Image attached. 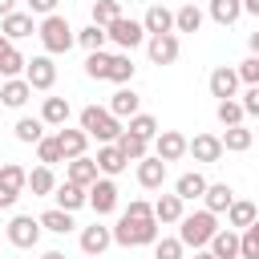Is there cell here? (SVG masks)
I'll list each match as a JSON object with an SVG mask.
<instances>
[{"label":"cell","mask_w":259,"mask_h":259,"mask_svg":"<svg viewBox=\"0 0 259 259\" xmlns=\"http://www.w3.org/2000/svg\"><path fill=\"white\" fill-rule=\"evenodd\" d=\"M125 130H134V134H142V138H150V142H154V138H158V134H162V130H158V121H154V117H150V113H134V117H130V125H125Z\"/></svg>","instance_id":"44"},{"label":"cell","mask_w":259,"mask_h":259,"mask_svg":"<svg viewBox=\"0 0 259 259\" xmlns=\"http://www.w3.org/2000/svg\"><path fill=\"white\" fill-rule=\"evenodd\" d=\"M8 12H16V0H0V16H8Z\"/></svg>","instance_id":"52"},{"label":"cell","mask_w":259,"mask_h":259,"mask_svg":"<svg viewBox=\"0 0 259 259\" xmlns=\"http://www.w3.org/2000/svg\"><path fill=\"white\" fill-rule=\"evenodd\" d=\"M117 16H121V4H117V0H93V24L105 28V24H113Z\"/></svg>","instance_id":"42"},{"label":"cell","mask_w":259,"mask_h":259,"mask_svg":"<svg viewBox=\"0 0 259 259\" xmlns=\"http://www.w3.org/2000/svg\"><path fill=\"white\" fill-rule=\"evenodd\" d=\"M109 243H113V227H101V223H93V227H85L81 231V251L85 255H105L109 251Z\"/></svg>","instance_id":"16"},{"label":"cell","mask_w":259,"mask_h":259,"mask_svg":"<svg viewBox=\"0 0 259 259\" xmlns=\"http://www.w3.org/2000/svg\"><path fill=\"white\" fill-rule=\"evenodd\" d=\"M40 219H32V214H12L8 219V243L12 247H20V251H28V247H36L40 243Z\"/></svg>","instance_id":"6"},{"label":"cell","mask_w":259,"mask_h":259,"mask_svg":"<svg viewBox=\"0 0 259 259\" xmlns=\"http://www.w3.org/2000/svg\"><path fill=\"white\" fill-rule=\"evenodd\" d=\"M81 130L89 134V138H97V142H117L121 138V117L117 113H109V105L101 109V105H85L81 109Z\"/></svg>","instance_id":"4"},{"label":"cell","mask_w":259,"mask_h":259,"mask_svg":"<svg viewBox=\"0 0 259 259\" xmlns=\"http://www.w3.org/2000/svg\"><path fill=\"white\" fill-rule=\"evenodd\" d=\"M247 45H251V53L259 57V32H251V36H247Z\"/></svg>","instance_id":"54"},{"label":"cell","mask_w":259,"mask_h":259,"mask_svg":"<svg viewBox=\"0 0 259 259\" xmlns=\"http://www.w3.org/2000/svg\"><path fill=\"white\" fill-rule=\"evenodd\" d=\"M198 28H202V8L190 0L174 12V32H198Z\"/></svg>","instance_id":"32"},{"label":"cell","mask_w":259,"mask_h":259,"mask_svg":"<svg viewBox=\"0 0 259 259\" xmlns=\"http://www.w3.org/2000/svg\"><path fill=\"white\" fill-rule=\"evenodd\" d=\"M109 113H117V117H134V113H142V97H138L130 85H117V93L109 97Z\"/></svg>","instance_id":"23"},{"label":"cell","mask_w":259,"mask_h":259,"mask_svg":"<svg viewBox=\"0 0 259 259\" xmlns=\"http://www.w3.org/2000/svg\"><path fill=\"white\" fill-rule=\"evenodd\" d=\"M206 186H210V182H206L198 170H186V174L174 182V194H178L182 202H194V198H202V194H206Z\"/></svg>","instance_id":"25"},{"label":"cell","mask_w":259,"mask_h":259,"mask_svg":"<svg viewBox=\"0 0 259 259\" xmlns=\"http://www.w3.org/2000/svg\"><path fill=\"white\" fill-rule=\"evenodd\" d=\"M166 166H170V162H162L158 154H146V158L138 162V186H146V190H162V182H166Z\"/></svg>","instance_id":"12"},{"label":"cell","mask_w":259,"mask_h":259,"mask_svg":"<svg viewBox=\"0 0 259 259\" xmlns=\"http://www.w3.org/2000/svg\"><path fill=\"white\" fill-rule=\"evenodd\" d=\"M65 178L69 182H77V186H93L97 178H101V170H97V158H69L65 162Z\"/></svg>","instance_id":"14"},{"label":"cell","mask_w":259,"mask_h":259,"mask_svg":"<svg viewBox=\"0 0 259 259\" xmlns=\"http://www.w3.org/2000/svg\"><path fill=\"white\" fill-rule=\"evenodd\" d=\"M239 81H243V85H259V57H255V53L239 65Z\"/></svg>","instance_id":"47"},{"label":"cell","mask_w":259,"mask_h":259,"mask_svg":"<svg viewBox=\"0 0 259 259\" xmlns=\"http://www.w3.org/2000/svg\"><path fill=\"white\" fill-rule=\"evenodd\" d=\"M251 142H255V134H251L247 125H227V130H223V150H231V154L251 150Z\"/></svg>","instance_id":"34"},{"label":"cell","mask_w":259,"mask_h":259,"mask_svg":"<svg viewBox=\"0 0 259 259\" xmlns=\"http://www.w3.org/2000/svg\"><path fill=\"white\" fill-rule=\"evenodd\" d=\"M105 32H109V40L121 49V53H134L150 32H146V24L142 20H134V16H117L113 24H105Z\"/></svg>","instance_id":"5"},{"label":"cell","mask_w":259,"mask_h":259,"mask_svg":"<svg viewBox=\"0 0 259 259\" xmlns=\"http://www.w3.org/2000/svg\"><path fill=\"white\" fill-rule=\"evenodd\" d=\"M0 32H4V40H24V36H32V32H36L32 12H8V16H0Z\"/></svg>","instance_id":"18"},{"label":"cell","mask_w":259,"mask_h":259,"mask_svg":"<svg viewBox=\"0 0 259 259\" xmlns=\"http://www.w3.org/2000/svg\"><path fill=\"white\" fill-rule=\"evenodd\" d=\"M134 69H138V65L130 61V53H113V57H109V77H105V81L130 85V81H134Z\"/></svg>","instance_id":"33"},{"label":"cell","mask_w":259,"mask_h":259,"mask_svg":"<svg viewBox=\"0 0 259 259\" xmlns=\"http://www.w3.org/2000/svg\"><path fill=\"white\" fill-rule=\"evenodd\" d=\"M210 97H219V101H227V97H239V69H227V65H219L214 73H210Z\"/></svg>","instance_id":"11"},{"label":"cell","mask_w":259,"mask_h":259,"mask_svg":"<svg viewBox=\"0 0 259 259\" xmlns=\"http://www.w3.org/2000/svg\"><path fill=\"white\" fill-rule=\"evenodd\" d=\"M36 158H40L45 166H53V162H65V154H61V146H57V134L36 142Z\"/></svg>","instance_id":"45"},{"label":"cell","mask_w":259,"mask_h":259,"mask_svg":"<svg viewBox=\"0 0 259 259\" xmlns=\"http://www.w3.org/2000/svg\"><path fill=\"white\" fill-rule=\"evenodd\" d=\"M24 81L32 85V89H53L57 85V65H53V57L49 53H40V57H32L28 65H24Z\"/></svg>","instance_id":"8"},{"label":"cell","mask_w":259,"mask_h":259,"mask_svg":"<svg viewBox=\"0 0 259 259\" xmlns=\"http://www.w3.org/2000/svg\"><path fill=\"white\" fill-rule=\"evenodd\" d=\"M16 198H20L16 190H4V186H0V210H12V206H16Z\"/></svg>","instance_id":"50"},{"label":"cell","mask_w":259,"mask_h":259,"mask_svg":"<svg viewBox=\"0 0 259 259\" xmlns=\"http://www.w3.org/2000/svg\"><path fill=\"white\" fill-rule=\"evenodd\" d=\"M57 146H61L65 162H69V158H81L85 146H89V134H85V130H69V125H61V130H57Z\"/></svg>","instance_id":"20"},{"label":"cell","mask_w":259,"mask_h":259,"mask_svg":"<svg viewBox=\"0 0 259 259\" xmlns=\"http://www.w3.org/2000/svg\"><path fill=\"white\" fill-rule=\"evenodd\" d=\"M24 65H28V61H24L20 49L8 40V45L0 49V77H4V81H8V77H24Z\"/></svg>","instance_id":"31"},{"label":"cell","mask_w":259,"mask_h":259,"mask_svg":"<svg viewBox=\"0 0 259 259\" xmlns=\"http://www.w3.org/2000/svg\"><path fill=\"white\" fill-rule=\"evenodd\" d=\"M243 117H247V109H243V101H239V97L219 101V121H223V125H243Z\"/></svg>","instance_id":"41"},{"label":"cell","mask_w":259,"mask_h":259,"mask_svg":"<svg viewBox=\"0 0 259 259\" xmlns=\"http://www.w3.org/2000/svg\"><path fill=\"white\" fill-rule=\"evenodd\" d=\"M194 259H219V255H214L210 247H198V251H194Z\"/></svg>","instance_id":"51"},{"label":"cell","mask_w":259,"mask_h":259,"mask_svg":"<svg viewBox=\"0 0 259 259\" xmlns=\"http://www.w3.org/2000/svg\"><path fill=\"white\" fill-rule=\"evenodd\" d=\"M142 24H146L150 36H158V32H174V12H170L166 4H150L146 16H142Z\"/></svg>","instance_id":"21"},{"label":"cell","mask_w":259,"mask_h":259,"mask_svg":"<svg viewBox=\"0 0 259 259\" xmlns=\"http://www.w3.org/2000/svg\"><path fill=\"white\" fill-rule=\"evenodd\" d=\"M186 154H190L194 162H219L227 150H223V138H219V134H194L190 146H186Z\"/></svg>","instance_id":"9"},{"label":"cell","mask_w":259,"mask_h":259,"mask_svg":"<svg viewBox=\"0 0 259 259\" xmlns=\"http://www.w3.org/2000/svg\"><path fill=\"white\" fill-rule=\"evenodd\" d=\"M239 235H243V255L239 259H259V219L247 231H239Z\"/></svg>","instance_id":"46"},{"label":"cell","mask_w":259,"mask_h":259,"mask_svg":"<svg viewBox=\"0 0 259 259\" xmlns=\"http://www.w3.org/2000/svg\"><path fill=\"white\" fill-rule=\"evenodd\" d=\"M4 45H8V40H4V32H0V49H4Z\"/></svg>","instance_id":"56"},{"label":"cell","mask_w":259,"mask_h":259,"mask_svg":"<svg viewBox=\"0 0 259 259\" xmlns=\"http://www.w3.org/2000/svg\"><path fill=\"white\" fill-rule=\"evenodd\" d=\"M69 113H73V105H69V97H45V105H40V121L45 125H69Z\"/></svg>","instance_id":"24"},{"label":"cell","mask_w":259,"mask_h":259,"mask_svg":"<svg viewBox=\"0 0 259 259\" xmlns=\"http://www.w3.org/2000/svg\"><path fill=\"white\" fill-rule=\"evenodd\" d=\"M210 251H214L219 259H239V255H243V235H239L235 227H219L214 239H210Z\"/></svg>","instance_id":"17"},{"label":"cell","mask_w":259,"mask_h":259,"mask_svg":"<svg viewBox=\"0 0 259 259\" xmlns=\"http://www.w3.org/2000/svg\"><path fill=\"white\" fill-rule=\"evenodd\" d=\"M28 190H32V198H49L53 190H57V174H53V166H36V170H28Z\"/></svg>","instance_id":"27"},{"label":"cell","mask_w":259,"mask_h":259,"mask_svg":"<svg viewBox=\"0 0 259 259\" xmlns=\"http://www.w3.org/2000/svg\"><path fill=\"white\" fill-rule=\"evenodd\" d=\"M89 206L97 210V214H113L117 210V186H113V178H97L93 186H89Z\"/></svg>","instance_id":"10"},{"label":"cell","mask_w":259,"mask_h":259,"mask_svg":"<svg viewBox=\"0 0 259 259\" xmlns=\"http://www.w3.org/2000/svg\"><path fill=\"white\" fill-rule=\"evenodd\" d=\"M125 166H130V158H125V154L117 150V142H101V146H97V170H101L105 178L121 174Z\"/></svg>","instance_id":"19"},{"label":"cell","mask_w":259,"mask_h":259,"mask_svg":"<svg viewBox=\"0 0 259 259\" xmlns=\"http://www.w3.org/2000/svg\"><path fill=\"white\" fill-rule=\"evenodd\" d=\"M40 259H65V251H45Z\"/></svg>","instance_id":"55"},{"label":"cell","mask_w":259,"mask_h":259,"mask_svg":"<svg viewBox=\"0 0 259 259\" xmlns=\"http://www.w3.org/2000/svg\"><path fill=\"white\" fill-rule=\"evenodd\" d=\"M105 40H109V32H105L101 24H85V28L77 32V45H81L85 53H97V49H105Z\"/></svg>","instance_id":"38"},{"label":"cell","mask_w":259,"mask_h":259,"mask_svg":"<svg viewBox=\"0 0 259 259\" xmlns=\"http://www.w3.org/2000/svg\"><path fill=\"white\" fill-rule=\"evenodd\" d=\"M146 53L154 65H174L182 45H178V32H158V36H146Z\"/></svg>","instance_id":"7"},{"label":"cell","mask_w":259,"mask_h":259,"mask_svg":"<svg viewBox=\"0 0 259 259\" xmlns=\"http://www.w3.org/2000/svg\"><path fill=\"white\" fill-rule=\"evenodd\" d=\"M113 243L117 247H154L158 243V219L154 214H125L113 227Z\"/></svg>","instance_id":"1"},{"label":"cell","mask_w":259,"mask_h":259,"mask_svg":"<svg viewBox=\"0 0 259 259\" xmlns=\"http://www.w3.org/2000/svg\"><path fill=\"white\" fill-rule=\"evenodd\" d=\"M28 97H32V85H28L24 77H8V81L0 85V101H4L8 109H20Z\"/></svg>","instance_id":"22"},{"label":"cell","mask_w":259,"mask_h":259,"mask_svg":"<svg viewBox=\"0 0 259 259\" xmlns=\"http://www.w3.org/2000/svg\"><path fill=\"white\" fill-rule=\"evenodd\" d=\"M117 150H121L130 162H142V158L150 154V138H142V134H134V130H121V138H117Z\"/></svg>","instance_id":"29"},{"label":"cell","mask_w":259,"mask_h":259,"mask_svg":"<svg viewBox=\"0 0 259 259\" xmlns=\"http://www.w3.org/2000/svg\"><path fill=\"white\" fill-rule=\"evenodd\" d=\"M186 146H190V142H186L178 130H162V134L154 138V154H158L162 162H178V158L186 154Z\"/></svg>","instance_id":"13"},{"label":"cell","mask_w":259,"mask_h":259,"mask_svg":"<svg viewBox=\"0 0 259 259\" xmlns=\"http://www.w3.org/2000/svg\"><path fill=\"white\" fill-rule=\"evenodd\" d=\"M0 186H4V190L24 194V190H28V170H24V166H16V162H4V166H0Z\"/></svg>","instance_id":"36"},{"label":"cell","mask_w":259,"mask_h":259,"mask_svg":"<svg viewBox=\"0 0 259 259\" xmlns=\"http://www.w3.org/2000/svg\"><path fill=\"white\" fill-rule=\"evenodd\" d=\"M243 12H251V16H259V0H243Z\"/></svg>","instance_id":"53"},{"label":"cell","mask_w":259,"mask_h":259,"mask_svg":"<svg viewBox=\"0 0 259 259\" xmlns=\"http://www.w3.org/2000/svg\"><path fill=\"white\" fill-rule=\"evenodd\" d=\"M36 36H40V45H45V53H49V57H57V53H69V49L77 45V32H73V24H69L61 12L45 16V20L36 24Z\"/></svg>","instance_id":"3"},{"label":"cell","mask_w":259,"mask_h":259,"mask_svg":"<svg viewBox=\"0 0 259 259\" xmlns=\"http://www.w3.org/2000/svg\"><path fill=\"white\" fill-rule=\"evenodd\" d=\"M239 16H243V0H210V20H214V24L227 28V24H235Z\"/></svg>","instance_id":"37"},{"label":"cell","mask_w":259,"mask_h":259,"mask_svg":"<svg viewBox=\"0 0 259 259\" xmlns=\"http://www.w3.org/2000/svg\"><path fill=\"white\" fill-rule=\"evenodd\" d=\"M239 101H243V109H247V117H259V85H247V93H243Z\"/></svg>","instance_id":"48"},{"label":"cell","mask_w":259,"mask_h":259,"mask_svg":"<svg viewBox=\"0 0 259 259\" xmlns=\"http://www.w3.org/2000/svg\"><path fill=\"white\" fill-rule=\"evenodd\" d=\"M182 214H186V202L178 194H158V202H154V219L158 223H182Z\"/></svg>","instance_id":"28"},{"label":"cell","mask_w":259,"mask_h":259,"mask_svg":"<svg viewBox=\"0 0 259 259\" xmlns=\"http://www.w3.org/2000/svg\"><path fill=\"white\" fill-rule=\"evenodd\" d=\"M231 202H235V190H231L227 182H210V186H206V194H202V206H206V210H214V214H227V210H231Z\"/></svg>","instance_id":"26"},{"label":"cell","mask_w":259,"mask_h":259,"mask_svg":"<svg viewBox=\"0 0 259 259\" xmlns=\"http://www.w3.org/2000/svg\"><path fill=\"white\" fill-rule=\"evenodd\" d=\"M182 251H186V243H182L178 235H174V239L162 235V239L154 243V259H182Z\"/></svg>","instance_id":"43"},{"label":"cell","mask_w":259,"mask_h":259,"mask_svg":"<svg viewBox=\"0 0 259 259\" xmlns=\"http://www.w3.org/2000/svg\"><path fill=\"white\" fill-rule=\"evenodd\" d=\"M40 227H45V231H53V235H69L77 223H73V210L53 206V210H45V214H40Z\"/></svg>","instance_id":"35"},{"label":"cell","mask_w":259,"mask_h":259,"mask_svg":"<svg viewBox=\"0 0 259 259\" xmlns=\"http://www.w3.org/2000/svg\"><path fill=\"white\" fill-rule=\"evenodd\" d=\"M109 57H113V53H105V49L89 53V57H85V73H89L93 81H105V77H109Z\"/></svg>","instance_id":"40"},{"label":"cell","mask_w":259,"mask_h":259,"mask_svg":"<svg viewBox=\"0 0 259 259\" xmlns=\"http://www.w3.org/2000/svg\"><path fill=\"white\" fill-rule=\"evenodd\" d=\"M24 4H28V12H32V16H53L61 0H24Z\"/></svg>","instance_id":"49"},{"label":"cell","mask_w":259,"mask_h":259,"mask_svg":"<svg viewBox=\"0 0 259 259\" xmlns=\"http://www.w3.org/2000/svg\"><path fill=\"white\" fill-rule=\"evenodd\" d=\"M53 198H57L61 210H81V206H89V186H77V182L65 178V182H57Z\"/></svg>","instance_id":"15"},{"label":"cell","mask_w":259,"mask_h":259,"mask_svg":"<svg viewBox=\"0 0 259 259\" xmlns=\"http://www.w3.org/2000/svg\"><path fill=\"white\" fill-rule=\"evenodd\" d=\"M146 4H166V0H146Z\"/></svg>","instance_id":"57"},{"label":"cell","mask_w":259,"mask_h":259,"mask_svg":"<svg viewBox=\"0 0 259 259\" xmlns=\"http://www.w3.org/2000/svg\"><path fill=\"white\" fill-rule=\"evenodd\" d=\"M214 231H219V214L214 210H194V214H182V223H178V239L186 243V247H210V239H214Z\"/></svg>","instance_id":"2"},{"label":"cell","mask_w":259,"mask_h":259,"mask_svg":"<svg viewBox=\"0 0 259 259\" xmlns=\"http://www.w3.org/2000/svg\"><path fill=\"white\" fill-rule=\"evenodd\" d=\"M40 138H45V121H40V117H20V121H16V142L36 146Z\"/></svg>","instance_id":"39"},{"label":"cell","mask_w":259,"mask_h":259,"mask_svg":"<svg viewBox=\"0 0 259 259\" xmlns=\"http://www.w3.org/2000/svg\"><path fill=\"white\" fill-rule=\"evenodd\" d=\"M255 219H259V210H255V202H247V198H235L231 210H227V227H235V231H247Z\"/></svg>","instance_id":"30"}]
</instances>
